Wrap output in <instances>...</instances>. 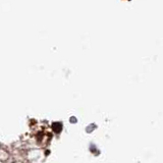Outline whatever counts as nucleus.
Here are the masks:
<instances>
[{"instance_id": "obj_1", "label": "nucleus", "mask_w": 163, "mask_h": 163, "mask_svg": "<svg viewBox=\"0 0 163 163\" xmlns=\"http://www.w3.org/2000/svg\"><path fill=\"white\" fill-rule=\"evenodd\" d=\"M52 130L55 132H60L62 130V124L61 122H53Z\"/></svg>"}, {"instance_id": "obj_2", "label": "nucleus", "mask_w": 163, "mask_h": 163, "mask_svg": "<svg viewBox=\"0 0 163 163\" xmlns=\"http://www.w3.org/2000/svg\"><path fill=\"white\" fill-rule=\"evenodd\" d=\"M71 121L73 124H75V122H77V118H75V117H71Z\"/></svg>"}]
</instances>
